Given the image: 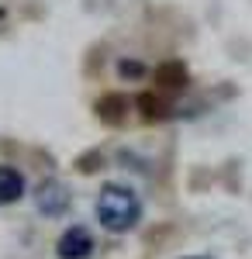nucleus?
<instances>
[{
	"label": "nucleus",
	"instance_id": "nucleus-1",
	"mask_svg": "<svg viewBox=\"0 0 252 259\" xmlns=\"http://www.w3.org/2000/svg\"><path fill=\"white\" fill-rule=\"evenodd\" d=\"M142 218V204H138L135 190H128L124 183H107L97 197V221L107 232H132Z\"/></svg>",
	"mask_w": 252,
	"mask_h": 259
},
{
	"label": "nucleus",
	"instance_id": "nucleus-5",
	"mask_svg": "<svg viewBox=\"0 0 252 259\" xmlns=\"http://www.w3.org/2000/svg\"><path fill=\"white\" fill-rule=\"evenodd\" d=\"M21 7H24V0H0V31L21 14Z\"/></svg>",
	"mask_w": 252,
	"mask_h": 259
},
{
	"label": "nucleus",
	"instance_id": "nucleus-4",
	"mask_svg": "<svg viewBox=\"0 0 252 259\" xmlns=\"http://www.w3.org/2000/svg\"><path fill=\"white\" fill-rule=\"evenodd\" d=\"M21 194H24V177H21V169L0 162V207L21 200Z\"/></svg>",
	"mask_w": 252,
	"mask_h": 259
},
{
	"label": "nucleus",
	"instance_id": "nucleus-3",
	"mask_svg": "<svg viewBox=\"0 0 252 259\" xmlns=\"http://www.w3.org/2000/svg\"><path fill=\"white\" fill-rule=\"evenodd\" d=\"M35 204H38V211L45 218H59L69 207V190L62 183H56V180H45L38 187V194H35Z\"/></svg>",
	"mask_w": 252,
	"mask_h": 259
},
{
	"label": "nucleus",
	"instance_id": "nucleus-2",
	"mask_svg": "<svg viewBox=\"0 0 252 259\" xmlns=\"http://www.w3.org/2000/svg\"><path fill=\"white\" fill-rule=\"evenodd\" d=\"M97 245H94V235H90V228H83V225H73V228H66L56 242V252L59 259H90Z\"/></svg>",
	"mask_w": 252,
	"mask_h": 259
}]
</instances>
